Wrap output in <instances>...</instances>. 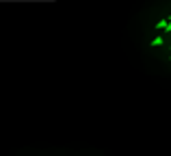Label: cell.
Returning a JSON list of instances; mask_svg holds the SVG:
<instances>
[{
  "instance_id": "3957f363",
  "label": "cell",
  "mask_w": 171,
  "mask_h": 156,
  "mask_svg": "<svg viewBox=\"0 0 171 156\" xmlns=\"http://www.w3.org/2000/svg\"><path fill=\"white\" fill-rule=\"evenodd\" d=\"M169 59H171V54H169Z\"/></svg>"
},
{
  "instance_id": "6da1fadb",
  "label": "cell",
  "mask_w": 171,
  "mask_h": 156,
  "mask_svg": "<svg viewBox=\"0 0 171 156\" xmlns=\"http://www.w3.org/2000/svg\"><path fill=\"white\" fill-rule=\"evenodd\" d=\"M167 24H169V20H160V22L156 24V28H158V31H167Z\"/></svg>"
},
{
  "instance_id": "7a4b0ae2",
  "label": "cell",
  "mask_w": 171,
  "mask_h": 156,
  "mask_svg": "<svg viewBox=\"0 0 171 156\" xmlns=\"http://www.w3.org/2000/svg\"><path fill=\"white\" fill-rule=\"evenodd\" d=\"M152 46H154V48L163 46V37H154V39H152Z\"/></svg>"
}]
</instances>
